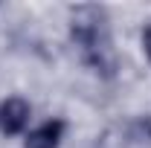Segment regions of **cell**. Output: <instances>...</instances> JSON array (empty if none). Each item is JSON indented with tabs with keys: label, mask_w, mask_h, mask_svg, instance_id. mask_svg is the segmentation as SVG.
I'll return each instance as SVG.
<instances>
[{
	"label": "cell",
	"mask_w": 151,
	"mask_h": 148,
	"mask_svg": "<svg viewBox=\"0 0 151 148\" xmlns=\"http://www.w3.org/2000/svg\"><path fill=\"white\" fill-rule=\"evenodd\" d=\"M70 38L78 47L81 61L102 78H113L119 70V58L113 50L111 26H108V12L102 6H76L70 12Z\"/></svg>",
	"instance_id": "cell-1"
},
{
	"label": "cell",
	"mask_w": 151,
	"mask_h": 148,
	"mask_svg": "<svg viewBox=\"0 0 151 148\" xmlns=\"http://www.w3.org/2000/svg\"><path fill=\"white\" fill-rule=\"evenodd\" d=\"M29 122V102H23L20 96H12L0 105V131L6 137H15L26 128Z\"/></svg>",
	"instance_id": "cell-2"
},
{
	"label": "cell",
	"mask_w": 151,
	"mask_h": 148,
	"mask_svg": "<svg viewBox=\"0 0 151 148\" xmlns=\"http://www.w3.org/2000/svg\"><path fill=\"white\" fill-rule=\"evenodd\" d=\"M64 119H47L44 125H38L35 131L26 134V142L23 148H58L61 145V137H64Z\"/></svg>",
	"instance_id": "cell-3"
},
{
	"label": "cell",
	"mask_w": 151,
	"mask_h": 148,
	"mask_svg": "<svg viewBox=\"0 0 151 148\" xmlns=\"http://www.w3.org/2000/svg\"><path fill=\"white\" fill-rule=\"evenodd\" d=\"M125 131H128L131 142H151V116H139V119L128 122Z\"/></svg>",
	"instance_id": "cell-4"
},
{
	"label": "cell",
	"mask_w": 151,
	"mask_h": 148,
	"mask_svg": "<svg viewBox=\"0 0 151 148\" xmlns=\"http://www.w3.org/2000/svg\"><path fill=\"white\" fill-rule=\"evenodd\" d=\"M142 47H145V55L151 58V20L145 23V29H142Z\"/></svg>",
	"instance_id": "cell-5"
}]
</instances>
